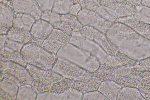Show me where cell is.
<instances>
[{
    "instance_id": "cell-1",
    "label": "cell",
    "mask_w": 150,
    "mask_h": 100,
    "mask_svg": "<svg viewBox=\"0 0 150 100\" xmlns=\"http://www.w3.org/2000/svg\"><path fill=\"white\" fill-rule=\"evenodd\" d=\"M118 52L136 61L150 57V40L124 24L115 22L106 34Z\"/></svg>"
},
{
    "instance_id": "cell-2",
    "label": "cell",
    "mask_w": 150,
    "mask_h": 100,
    "mask_svg": "<svg viewBox=\"0 0 150 100\" xmlns=\"http://www.w3.org/2000/svg\"><path fill=\"white\" fill-rule=\"evenodd\" d=\"M56 56L73 63L89 73L96 71L101 65L97 57L69 43L62 45Z\"/></svg>"
},
{
    "instance_id": "cell-3",
    "label": "cell",
    "mask_w": 150,
    "mask_h": 100,
    "mask_svg": "<svg viewBox=\"0 0 150 100\" xmlns=\"http://www.w3.org/2000/svg\"><path fill=\"white\" fill-rule=\"evenodd\" d=\"M21 54L27 63L35 65L45 70H52L57 57L41 46L31 43L24 45Z\"/></svg>"
},
{
    "instance_id": "cell-4",
    "label": "cell",
    "mask_w": 150,
    "mask_h": 100,
    "mask_svg": "<svg viewBox=\"0 0 150 100\" xmlns=\"http://www.w3.org/2000/svg\"><path fill=\"white\" fill-rule=\"evenodd\" d=\"M69 43L90 53L98 58L101 65L105 63L109 57V55L100 45L84 37L80 31L73 32Z\"/></svg>"
},
{
    "instance_id": "cell-5",
    "label": "cell",
    "mask_w": 150,
    "mask_h": 100,
    "mask_svg": "<svg viewBox=\"0 0 150 100\" xmlns=\"http://www.w3.org/2000/svg\"><path fill=\"white\" fill-rule=\"evenodd\" d=\"M84 26L91 27L106 35L115 23L108 22L96 11L82 10L77 16Z\"/></svg>"
},
{
    "instance_id": "cell-6",
    "label": "cell",
    "mask_w": 150,
    "mask_h": 100,
    "mask_svg": "<svg viewBox=\"0 0 150 100\" xmlns=\"http://www.w3.org/2000/svg\"><path fill=\"white\" fill-rule=\"evenodd\" d=\"M80 31L84 37L100 45L108 55L113 56L117 52V48L106 35L99 30L91 27L84 26Z\"/></svg>"
},
{
    "instance_id": "cell-7",
    "label": "cell",
    "mask_w": 150,
    "mask_h": 100,
    "mask_svg": "<svg viewBox=\"0 0 150 100\" xmlns=\"http://www.w3.org/2000/svg\"><path fill=\"white\" fill-rule=\"evenodd\" d=\"M63 77L75 80L86 71L82 68L66 60L57 58L53 69Z\"/></svg>"
},
{
    "instance_id": "cell-8",
    "label": "cell",
    "mask_w": 150,
    "mask_h": 100,
    "mask_svg": "<svg viewBox=\"0 0 150 100\" xmlns=\"http://www.w3.org/2000/svg\"><path fill=\"white\" fill-rule=\"evenodd\" d=\"M98 1L101 6L110 8L116 11L119 18L133 15L136 11L137 5L124 0H98Z\"/></svg>"
},
{
    "instance_id": "cell-9",
    "label": "cell",
    "mask_w": 150,
    "mask_h": 100,
    "mask_svg": "<svg viewBox=\"0 0 150 100\" xmlns=\"http://www.w3.org/2000/svg\"><path fill=\"white\" fill-rule=\"evenodd\" d=\"M13 8L16 14L23 13L30 15L36 20L41 19L43 14L36 0H13Z\"/></svg>"
},
{
    "instance_id": "cell-10",
    "label": "cell",
    "mask_w": 150,
    "mask_h": 100,
    "mask_svg": "<svg viewBox=\"0 0 150 100\" xmlns=\"http://www.w3.org/2000/svg\"><path fill=\"white\" fill-rule=\"evenodd\" d=\"M0 34L7 35L13 26L15 13L12 8L0 3Z\"/></svg>"
},
{
    "instance_id": "cell-11",
    "label": "cell",
    "mask_w": 150,
    "mask_h": 100,
    "mask_svg": "<svg viewBox=\"0 0 150 100\" xmlns=\"http://www.w3.org/2000/svg\"><path fill=\"white\" fill-rule=\"evenodd\" d=\"M101 82L96 79L83 75L74 81L72 88L84 94L98 90Z\"/></svg>"
},
{
    "instance_id": "cell-12",
    "label": "cell",
    "mask_w": 150,
    "mask_h": 100,
    "mask_svg": "<svg viewBox=\"0 0 150 100\" xmlns=\"http://www.w3.org/2000/svg\"><path fill=\"white\" fill-rule=\"evenodd\" d=\"M54 27L45 20L40 19L33 24L30 31L33 38L45 40L49 37Z\"/></svg>"
},
{
    "instance_id": "cell-13",
    "label": "cell",
    "mask_w": 150,
    "mask_h": 100,
    "mask_svg": "<svg viewBox=\"0 0 150 100\" xmlns=\"http://www.w3.org/2000/svg\"><path fill=\"white\" fill-rule=\"evenodd\" d=\"M116 22L124 24L143 36L150 33V25L137 20L133 15L118 18Z\"/></svg>"
},
{
    "instance_id": "cell-14",
    "label": "cell",
    "mask_w": 150,
    "mask_h": 100,
    "mask_svg": "<svg viewBox=\"0 0 150 100\" xmlns=\"http://www.w3.org/2000/svg\"><path fill=\"white\" fill-rule=\"evenodd\" d=\"M122 87L113 80H107L101 82L98 90L108 100H117Z\"/></svg>"
},
{
    "instance_id": "cell-15",
    "label": "cell",
    "mask_w": 150,
    "mask_h": 100,
    "mask_svg": "<svg viewBox=\"0 0 150 100\" xmlns=\"http://www.w3.org/2000/svg\"><path fill=\"white\" fill-rule=\"evenodd\" d=\"M36 21L35 18L30 15L18 13L15 16L13 27L15 28L30 32Z\"/></svg>"
},
{
    "instance_id": "cell-16",
    "label": "cell",
    "mask_w": 150,
    "mask_h": 100,
    "mask_svg": "<svg viewBox=\"0 0 150 100\" xmlns=\"http://www.w3.org/2000/svg\"><path fill=\"white\" fill-rule=\"evenodd\" d=\"M19 87L4 80L0 82V99L1 100H17Z\"/></svg>"
},
{
    "instance_id": "cell-17",
    "label": "cell",
    "mask_w": 150,
    "mask_h": 100,
    "mask_svg": "<svg viewBox=\"0 0 150 100\" xmlns=\"http://www.w3.org/2000/svg\"><path fill=\"white\" fill-rule=\"evenodd\" d=\"M7 35L9 39L24 45L30 43L33 38L30 32L15 28L13 27L9 30Z\"/></svg>"
},
{
    "instance_id": "cell-18",
    "label": "cell",
    "mask_w": 150,
    "mask_h": 100,
    "mask_svg": "<svg viewBox=\"0 0 150 100\" xmlns=\"http://www.w3.org/2000/svg\"><path fill=\"white\" fill-rule=\"evenodd\" d=\"M117 100H144L137 88L134 87H122L118 94Z\"/></svg>"
},
{
    "instance_id": "cell-19",
    "label": "cell",
    "mask_w": 150,
    "mask_h": 100,
    "mask_svg": "<svg viewBox=\"0 0 150 100\" xmlns=\"http://www.w3.org/2000/svg\"><path fill=\"white\" fill-rule=\"evenodd\" d=\"M4 72L13 76L18 81L20 86L25 85H32L34 80L27 70H17L7 69Z\"/></svg>"
},
{
    "instance_id": "cell-20",
    "label": "cell",
    "mask_w": 150,
    "mask_h": 100,
    "mask_svg": "<svg viewBox=\"0 0 150 100\" xmlns=\"http://www.w3.org/2000/svg\"><path fill=\"white\" fill-rule=\"evenodd\" d=\"M74 4L73 0H55L52 13L60 15L69 14Z\"/></svg>"
},
{
    "instance_id": "cell-21",
    "label": "cell",
    "mask_w": 150,
    "mask_h": 100,
    "mask_svg": "<svg viewBox=\"0 0 150 100\" xmlns=\"http://www.w3.org/2000/svg\"><path fill=\"white\" fill-rule=\"evenodd\" d=\"M141 79L129 75H116L114 81L122 87H134L137 88Z\"/></svg>"
},
{
    "instance_id": "cell-22",
    "label": "cell",
    "mask_w": 150,
    "mask_h": 100,
    "mask_svg": "<svg viewBox=\"0 0 150 100\" xmlns=\"http://www.w3.org/2000/svg\"><path fill=\"white\" fill-rule=\"evenodd\" d=\"M37 95L32 85H23L19 87L17 100H37Z\"/></svg>"
},
{
    "instance_id": "cell-23",
    "label": "cell",
    "mask_w": 150,
    "mask_h": 100,
    "mask_svg": "<svg viewBox=\"0 0 150 100\" xmlns=\"http://www.w3.org/2000/svg\"><path fill=\"white\" fill-rule=\"evenodd\" d=\"M133 16L137 20L150 25V7L142 4L137 5Z\"/></svg>"
},
{
    "instance_id": "cell-24",
    "label": "cell",
    "mask_w": 150,
    "mask_h": 100,
    "mask_svg": "<svg viewBox=\"0 0 150 100\" xmlns=\"http://www.w3.org/2000/svg\"><path fill=\"white\" fill-rule=\"evenodd\" d=\"M74 81L64 77L61 80L52 84L50 91L58 94L63 93L72 87Z\"/></svg>"
},
{
    "instance_id": "cell-25",
    "label": "cell",
    "mask_w": 150,
    "mask_h": 100,
    "mask_svg": "<svg viewBox=\"0 0 150 100\" xmlns=\"http://www.w3.org/2000/svg\"><path fill=\"white\" fill-rule=\"evenodd\" d=\"M0 53V58L1 60L17 63L25 67L27 66L28 63L24 60L21 52H9L4 50Z\"/></svg>"
},
{
    "instance_id": "cell-26",
    "label": "cell",
    "mask_w": 150,
    "mask_h": 100,
    "mask_svg": "<svg viewBox=\"0 0 150 100\" xmlns=\"http://www.w3.org/2000/svg\"><path fill=\"white\" fill-rule=\"evenodd\" d=\"M63 45L59 41L48 37L44 41L41 47L48 52L56 56Z\"/></svg>"
},
{
    "instance_id": "cell-27",
    "label": "cell",
    "mask_w": 150,
    "mask_h": 100,
    "mask_svg": "<svg viewBox=\"0 0 150 100\" xmlns=\"http://www.w3.org/2000/svg\"><path fill=\"white\" fill-rule=\"evenodd\" d=\"M61 20L67 24L74 32L80 31L83 27L77 16L73 15L70 13L61 15Z\"/></svg>"
},
{
    "instance_id": "cell-28",
    "label": "cell",
    "mask_w": 150,
    "mask_h": 100,
    "mask_svg": "<svg viewBox=\"0 0 150 100\" xmlns=\"http://www.w3.org/2000/svg\"><path fill=\"white\" fill-rule=\"evenodd\" d=\"M96 12L108 22H116L119 18L118 15L116 11L105 6H100Z\"/></svg>"
},
{
    "instance_id": "cell-29",
    "label": "cell",
    "mask_w": 150,
    "mask_h": 100,
    "mask_svg": "<svg viewBox=\"0 0 150 100\" xmlns=\"http://www.w3.org/2000/svg\"><path fill=\"white\" fill-rule=\"evenodd\" d=\"M52 84L42 77L34 80L32 85L34 90L38 94L50 91Z\"/></svg>"
},
{
    "instance_id": "cell-30",
    "label": "cell",
    "mask_w": 150,
    "mask_h": 100,
    "mask_svg": "<svg viewBox=\"0 0 150 100\" xmlns=\"http://www.w3.org/2000/svg\"><path fill=\"white\" fill-rule=\"evenodd\" d=\"M114 56L116 62L122 66L132 68L136 65L137 61L132 59L123 53L117 52Z\"/></svg>"
},
{
    "instance_id": "cell-31",
    "label": "cell",
    "mask_w": 150,
    "mask_h": 100,
    "mask_svg": "<svg viewBox=\"0 0 150 100\" xmlns=\"http://www.w3.org/2000/svg\"><path fill=\"white\" fill-rule=\"evenodd\" d=\"M137 88L146 100H150V78L141 79Z\"/></svg>"
},
{
    "instance_id": "cell-32",
    "label": "cell",
    "mask_w": 150,
    "mask_h": 100,
    "mask_svg": "<svg viewBox=\"0 0 150 100\" xmlns=\"http://www.w3.org/2000/svg\"><path fill=\"white\" fill-rule=\"evenodd\" d=\"M83 95L81 92L71 87L61 94L60 100H82Z\"/></svg>"
},
{
    "instance_id": "cell-33",
    "label": "cell",
    "mask_w": 150,
    "mask_h": 100,
    "mask_svg": "<svg viewBox=\"0 0 150 100\" xmlns=\"http://www.w3.org/2000/svg\"><path fill=\"white\" fill-rule=\"evenodd\" d=\"M49 37L59 41L64 44L69 43L71 36L59 29L54 28Z\"/></svg>"
},
{
    "instance_id": "cell-34",
    "label": "cell",
    "mask_w": 150,
    "mask_h": 100,
    "mask_svg": "<svg viewBox=\"0 0 150 100\" xmlns=\"http://www.w3.org/2000/svg\"><path fill=\"white\" fill-rule=\"evenodd\" d=\"M41 19L45 20L56 29L61 21V15L51 13H43Z\"/></svg>"
},
{
    "instance_id": "cell-35",
    "label": "cell",
    "mask_w": 150,
    "mask_h": 100,
    "mask_svg": "<svg viewBox=\"0 0 150 100\" xmlns=\"http://www.w3.org/2000/svg\"><path fill=\"white\" fill-rule=\"evenodd\" d=\"M24 45L23 44L12 40L8 38L5 42L4 50L9 52H21Z\"/></svg>"
},
{
    "instance_id": "cell-36",
    "label": "cell",
    "mask_w": 150,
    "mask_h": 100,
    "mask_svg": "<svg viewBox=\"0 0 150 100\" xmlns=\"http://www.w3.org/2000/svg\"><path fill=\"white\" fill-rule=\"evenodd\" d=\"M79 3L83 10L96 11L101 5L98 0H80Z\"/></svg>"
},
{
    "instance_id": "cell-37",
    "label": "cell",
    "mask_w": 150,
    "mask_h": 100,
    "mask_svg": "<svg viewBox=\"0 0 150 100\" xmlns=\"http://www.w3.org/2000/svg\"><path fill=\"white\" fill-rule=\"evenodd\" d=\"M40 10L43 13H51L55 0H36Z\"/></svg>"
},
{
    "instance_id": "cell-38",
    "label": "cell",
    "mask_w": 150,
    "mask_h": 100,
    "mask_svg": "<svg viewBox=\"0 0 150 100\" xmlns=\"http://www.w3.org/2000/svg\"><path fill=\"white\" fill-rule=\"evenodd\" d=\"M26 68L28 73L34 80L43 77L45 71L38 67L29 64H28Z\"/></svg>"
},
{
    "instance_id": "cell-39",
    "label": "cell",
    "mask_w": 150,
    "mask_h": 100,
    "mask_svg": "<svg viewBox=\"0 0 150 100\" xmlns=\"http://www.w3.org/2000/svg\"><path fill=\"white\" fill-rule=\"evenodd\" d=\"M43 77L51 83L59 81L64 78L61 75L53 71L52 69L45 70Z\"/></svg>"
},
{
    "instance_id": "cell-40",
    "label": "cell",
    "mask_w": 150,
    "mask_h": 100,
    "mask_svg": "<svg viewBox=\"0 0 150 100\" xmlns=\"http://www.w3.org/2000/svg\"><path fill=\"white\" fill-rule=\"evenodd\" d=\"M82 100H107L108 99L97 90L83 94Z\"/></svg>"
},
{
    "instance_id": "cell-41",
    "label": "cell",
    "mask_w": 150,
    "mask_h": 100,
    "mask_svg": "<svg viewBox=\"0 0 150 100\" xmlns=\"http://www.w3.org/2000/svg\"><path fill=\"white\" fill-rule=\"evenodd\" d=\"M134 68L136 70L140 71L150 72V57L145 59L137 61Z\"/></svg>"
},
{
    "instance_id": "cell-42",
    "label": "cell",
    "mask_w": 150,
    "mask_h": 100,
    "mask_svg": "<svg viewBox=\"0 0 150 100\" xmlns=\"http://www.w3.org/2000/svg\"><path fill=\"white\" fill-rule=\"evenodd\" d=\"M61 94L50 91L38 94L37 100H60Z\"/></svg>"
},
{
    "instance_id": "cell-43",
    "label": "cell",
    "mask_w": 150,
    "mask_h": 100,
    "mask_svg": "<svg viewBox=\"0 0 150 100\" xmlns=\"http://www.w3.org/2000/svg\"><path fill=\"white\" fill-rule=\"evenodd\" d=\"M8 69L17 70H26V68L17 63L8 61Z\"/></svg>"
},
{
    "instance_id": "cell-44",
    "label": "cell",
    "mask_w": 150,
    "mask_h": 100,
    "mask_svg": "<svg viewBox=\"0 0 150 100\" xmlns=\"http://www.w3.org/2000/svg\"><path fill=\"white\" fill-rule=\"evenodd\" d=\"M81 10H82V8L80 4L79 3H75L69 13L73 15L77 16Z\"/></svg>"
},
{
    "instance_id": "cell-45",
    "label": "cell",
    "mask_w": 150,
    "mask_h": 100,
    "mask_svg": "<svg viewBox=\"0 0 150 100\" xmlns=\"http://www.w3.org/2000/svg\"><path fill=\"white\" fill-rule=\"evenodd\" d=\"M8 38L7 35H1L0 36V49L1 51L4 50V46L6 40Z\"/></svg>"
},
{
    "instance_id": "cell-46",
    "label": "cell",
    "mask_w": 150,
    "mask_h": 100,
    "mask_svg": "<svg viewBox=\"0 0 150 100\" xmlns=\"http://www.w3.org/2000/svg\"><path fill=\"white\" fill-rule=\"evenodd\" d=\"M7 65L8 61L1 60V67H0L1 71L4 72L5 70L7 69Z\"/></svg>"
},
{
    "instance_id": "cell-47",
    "label": "cell",
    "mask_w": 150,
    "mask_h": 100,
    "mask_svg": "<svg viewBox=\"0 0 150 100\" xmlns=\"http://www.w3.org/2000/svg\"><path fill=\"white\" fill-rule=\"evenodd\" d=\"M135 5L141 4L142 0H124Z\"/></svg>"
},
{
    "instance_id": "cell-48",
    "label": "cell",
    "mask_w": 150,
    "mask_h": 100,
    "mask_svg": "<svg viewBox=\"0 0 150 100\" xmlns=\"http://www.w3.org/2000/svg\"><path fill=\"white\" fill-rule=\"evenodd\" d=\"M0 1L1 2L3 3L12 8L13 7V3L11 1H9L8 0H0Z\"/></svg>"
},
{
    "instance_id": "cell-49",
    "label": "cell",
    "mask_w": 150,
    "mask_h": 100,
    "mask_svg": "<svg viewBox=\"0 0 150 100\" xmlns=\"http://www.w3.org/2000/svg\"><path fill=\"white\" fill-rule=\"evenodd\" d=\"M141 4L150 7V0H142Z\"/></svg>"
},
{
    "instance_id": "cell-50",
    "label": "cell",
    "mask_w": 150,
    "mask_h": 100,
    "mask_svg": "<svg viewBox=\"0 0 150 100\" xmlns=\"http://www.w3.org/2000/svg\"><path fill=\"white\" fill-rule=\"evenodd\" d=\"M4 72L1 71V78H0V80H2L3 79V78L4 77Z\"/></svg>"
},
{
    "instance_id": "cell-51",
    "label": "cell",
    "mask_w": 150,
    "mask_h": 100,
    "mask_svg": "<svg viewBox=\"0 0 150 100\" xmlns=\"http://www.w3.org/2000/svg\"><path fill=\"white\" fill-rule=\"evenodd\" d=\"M143 37H146V38H148V39L150 40V33L149 34L147 35L143 36Z\"/></svg>"
},
{
    "instance_id": "cell-52",
    "label": "cell",
    "mask_w": 150,
    "mask_h": 100,
    "mask_svg": "<svg viewBox=\"0 0 150 100\" xmlns=\"http://www.w3.org/2000/svg\"><path fill=\"white\" fill-rule=\"evenodd\" d=\"M74 1L75 3H78L80 2V0H73Z\"/></svg>"
},
{
    "instance_id": "cell-53",
    "label": "cell",
    "mask_w": 150,
    "mask_h": 100,
    "mask_svg": "<svg viewBox=\"0 0 150 100\" xmlns=\"http://www.w3.org/2000/svg\"><path fill=\"white\" fill-rule=\"evenodd\" d=\"M8 1H13V0H8Z\"/></svg>"
}]
</instances>
